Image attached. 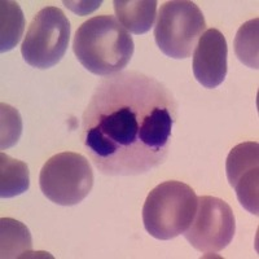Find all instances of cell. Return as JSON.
Here are the masks:
<instances>
[{
  "instance_id": "7a4b0ae2",
  "label": "cell",
  "mask_w": 259,
  "mask_h": 259,
  "mask_svg": "<svg viewBox=\"0 0 259 259\" xmlns=\"http://www.w3.org/2000/svg\"><path fill=\"white\" fill-rule=\"evenodd\" d=\"M78 61L100 77L121 73L134 55L130 32L110 15L96 16L79 26L73 39Z\"/></svg>"
},
{
  "instance_id": "5b68a950",
  "label": "cell",
  "mask_w": 259,
  "mask_h": 259,
  "mask_svg": "<svg viewBox=\"0 0 259 259\" xmlns=\"http://www.w3.org/2000/svg\"><path fill=\"white\" fill-rule=\"evenodd\" d=\"M39 186L46 197L56 205H78L94 187L91 163L82 154L74 152L56 154L41 167Z\"/></svg>"
},
{
  "instance_id": "9a60e30c",
  "label": "cell",
  "mask_w": 259,
  "mask_h": 259,
  "mask_svg": "<svg viewBox=\"0 0 259 259\" xmlns=\"http://www.w3.org/2000/svg\"><path fill=\"white\" fill-rule=\"evenodd\" d=\"M2 136L0 145L2 149H8L18 143L22 134V119L17 109L8 104H2Z\"/></svg>"
},
{
  "instance_id": "9c48e42d",
  "label": "cell",
  "mask_w": 259,
  "mask_h": 259,
  "mask_svg": "<svg viewBox=\"0 0 259 259\" xmlns=\"http://www.w3.org/2000/svg\"><path fill=\"white\" fill-rule=\"evenodd\" d=\"M228 47L219 30L209 29L201 35L193 53V74L200 84L217 89L227 75Z\"/></svg>"
},
{
  "instance_id": "7c38bea8",
  "label": "cell",
  "mask_w": 259,
  "mask_h": 259,
  "mask_svg": "<svg viewBox=\"0 0 259 259\" xmlns=\"http://www.w3.org/2000/svg\"><path fill=\"white\" fill-rule=\"evenodd\" d=\"M30 187L29 167L20 159L0 154V197L12 198L25 193Z\"/></svg>"
},
{
  "instance_id": "2e32d148",
  "label": "cell",
  "mask_w": 259,
  "mask_h": 259,
  "mask_svg": "<svg viewBox=\"0 0 259 259\" xmlns=\"http://www.w3.org/2000/svg\"><path fill=\"white\" fill-rule=\"evenodd\" d=\"M64 4L68 8H70L74 13L78 15H87V13L92 12L96 8L101 6V2H78V3H73V2H64Z\"/></svg>"
},
{
  "instance_id": "5bb4252c",
  "label": "cell",
  "mask_w": 259,
  "mask_h": 259,
  "mask_svg": "<svg viewBox=\"0 0 259 259\" xmlns=\"http://www.w3.org/2000/svg\"><path fill=\"white\" fill-rule=\"evenodd\" d=\"M259 20L247 21L239 29L235 38V53L247 68H259Z\"/></svg>"
},
{
  "instance_id": "8992f818",
  "label": "cell",
  "mask_w": 259,
  "mask_h": 259,
  "mask_svg": "<svg viewBox=\"0 0 259 259\" xmlns=\"http://www.w3.org/2000/svg\"><path fill=\"white\" fill-rule=\"evenodd\" d=\"M70 40V22L60 8L47 7L36 13L26 32L21 53L36 69H50L61 61Z\"/></svg>"
},
{
  "instance_id": "6da1fadb",
  "label": "cell",
  "mask_w": 259,
  "mask_h": 259,
  "mask_svg": "<svg viewBox=\"0 0 259 259\" xmlns=\"http://www.w3.org/2000/svg\"><path fill=\"white\" fill-rule=\"evenodd\" d=\"M177 118L178 103L163 83L139 71L117 73L95 90L82 143L101 174H145L167 157Z\"/></svg>"
},
{
  "instance_id": "8fae6325",
  "label": "cell",
  "mask_w": 259,
  "mask_h": 259,
  "mask_svg": "<svg viewBox=\"0 0 259 259\" xmlns=\"http://www.w3.org/2000/svg\"><path fill=\"white\" fill-rule=\"evenodd\" d=\"M0 253L2 258H22L31 253L32 240L27 227L12 218L0 221Z\"/></svg>"
},
{
  "instance_id": "52a82bcc",
  "label": "cell",
  "mask_w": 259,
  "mask_h": 259,
  "mask_svg": "<svg viewBox=\"0 0 259 259\" xmlns=\"http://www.w3.org/2000/svg\"><path fill=\"white\" fill-rule=\"evenodd\" d=\"M235 231L236 219L230 205L221 198L201 196L193 221L183 235L196 250L211 254L228 246Z\"/></svg>"
},
{
  "instance_id": "ba28073f",
  "label": "cell",
  "mask_w": 259,
  "mask_h": 259,
  "mask_svg": "<svg viewBox=\"0 0 259 259\" xmlns=\"http://www.w3.org/2000/svg\"><path fill=\"white\" fill-rule=\"evenodd\" d=\"M227 179L239 202L253 215L259 212V144L246 142L236 145L226 161Z\"/></svg>"
},
{
  "instance_id": "30bf717a",
  "label": "cell",
  "mask_w": 259,
  "mask_h": 259,
  "mask_svg": "<svg viewBox=\"0 0 259 259\" xmlns=\"http://www.w3.org/2000/svg\"><path fill=\"white\" fill-rule=\"evenodd\" d=\"M113 4L119 24L127 31L140 35L153 26L157 15L156 0H114Z\"/></svg>"
},
{
  "instance_id": "277c9868",
  "label": "cell",
  "mask_w": 259,
  "mask_h": 259,
  "mask_svg": "<svg viewBox=\"0 0 259 259\" xmlns=\"http://www.w3.org/2000/svg\"><path fill=\"white\" fill-rule=\"evenodd\" d=\"M205 29L203 13L193 2L172 0L166 2L159 9L154 40L166 56L188 59Z\"/></svg>"
},
{
  "instance_id": "4fadbf2b",
  "label": "cell",
  "mask_w": 259,
  "mask_h": 259,
  "mask_svg": "<svg viewBox=\"0 0 259 259\" xmlns=\"http://www.w3.org/2000/svg\"><path fill=\"white\" fill-rule=\"evenodd\" d=\"M2 8V29H0V51L2 53L12 51L24 35L25 17L18 3L3 0Z\"/></svg>"
},
{
  "instance_id": "3957f363",
  "label": "cell",
  "mask_w": 259,
  "mask_h": 259,
  "mask_svg": "<svg viewBox=\"0 0 259 259\" xmlns=\"http://www.w3.org/2000/svg\"><path fill=\"white\" fill-rule=\"evenodd\" d=\"M198 197L188 184L178 180L161 183L148 194L143 207V223L157 240H171L191 226Z\"/></svg>"
}]
</instances>
